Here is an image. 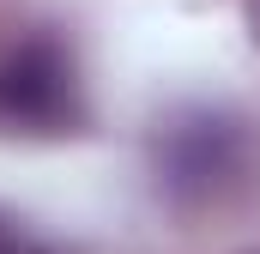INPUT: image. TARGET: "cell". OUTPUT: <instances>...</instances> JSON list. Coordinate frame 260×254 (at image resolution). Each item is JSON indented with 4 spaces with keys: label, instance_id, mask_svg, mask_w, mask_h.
<instances>
[{
    "label": "cell",
    "instance_id": "obj_1",
    "mask_svg": "<svg viewBox=\"0 0 260 254\" xmlns=\"http://www.w3.org/2000/svg\"><path fill=\"white\" fill-rule=\"evenodd\" d=\"M145 170L157 200L182 218L230 212L236 200L260 188V133L248 115L224 103H188L151 127Z\"/></svg>",
    "mask_w": 260,
    "mask_h": 254
},
{
    "label": "cell",
    "instance_id": "obj_2",
    "mask_svg": "<svg viewBox=\"0 0 260 254\" xmlns=\"http://www.w3.org/2000/svg\"><path fill=\"white\" fill-rule=\"evenodd\" d=\"M91 97L61 37L30 30L0 49V139H67L85 133Z\"/></svg>",
    "mask_w": 260,
    "mask_h": 254
},
{
    "label": "cell",
    "instance_id": "obj_3",
    "mask_svg": "<svg viewBox=\"0 0 260 254\" xmlns=\"http://www.w3.org/2000/svg\"><path fill=\"white\" fill-rule=\"evenodd\" d=\"M0 254H49V242L24 224V218H12V212H0Z\"/></svg>",
    "mask_w": 260,
    "mask_h": 254
},
{
    "label": "cell",
    "instance_id": "obj_4",
    "mask_svg": "<svg viewBox=\"0 0 260 254\" xmlns=\"http://www.w3.org/2000/svg\"><path fill=\"white\" fill-rule=\"evenodd\" d=\"M242 24H248V43H254V55H260V0H242Z\"/></svg>",
    "mask_w": 260,
    "mask_h": 254
}]
</instances>
